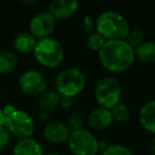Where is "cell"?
I'll use <instances>...</instances> for the list:
<instances>
[{"label":"cell","mask_w":155,"mask_h":155,"mask_svg":"<svg viewBox=\"0 0 155 155\" xmlns=\"http://www.w3.org/2000/svg\"><path fill=\"white\" fill-rule=\"evenodd\" d=\"M98 55L102 66L113 73L127 70L136 60L135 49L124 39L106 41Z\"/></svg>","instance_id":"6da1fadb"},{"label":"cell","mask_w":155,"mask_h":155,"mask_svg":"<svg viewBox=\"0 0 155 155\" xmlns=\"http://www.w3.org/2000/svg\"><path fill=\"white\" fill-rule=\"evenodd\" d=\"M96 31L106 41L124 39L130 28L129 21L122 14L116 11H104L95 20Z\"/></svg>","instance_id":"7a4b0ae2"},{"label":"cell","mask_w":155,"mask_h":155,"mask_svg":"<svg viewBox=\"0 0 155 155\" xmlns=\"http://www.w3.org/2000/svg\"><path fill=\"white\" fill-rule=\"evenodd\" d=\"M7 117L5 127L10 134L18 139L32 137L35 131V121L29 113L15 107L12 104H7L2 107Z\"/></svg>","instance_id":"3957f363"},{"label":"cell","mask_w":155,"mask_h":155,"mask_svg":"<svg viewBox=\"0 0 155 155\" xmlns=\"http://www.w3.org/2000/svg\"><path fill=\"white\" fill-rule=\"evenodd\" d=\"M55 91L61 97L74 98L80 95L86 86L84 72L77 67L64 68L55 78Z\"/></svg>","instance_id":"277c9868"},{"label":"cell","mask_w":155,"mask_h":155,"mask_svg":"<svg viewBox=\"0 0 155 155\" xmlns=\"http://www.w3.org/2000/svg\"><path fill=\"white\" fill-rule=\"evenodd\" d=\"M33 55L41 66L47 68H56L62 64L65 51L61 41L50 36L37 41L33 50Z\"/></svg>","instance_id":"5b68a950"},{"label":"cell","mask_w":155,"mask_h":155,"mask_svg":"<svg viewBox=\"0 0 155 155\" xmlns=\"http://www.w3.org/2000/svg\"><path fill=\"white\" fill-rule=\"evenodd\" d=\"M122 88L117 78L106 75L101 78L95 87V99L101 107L112 110L120 102Z\"/></svg>","instance_id":"8992f818"},{"label":"cell","mask_w":155,"mask_h":155,"mask_svg":"<svg viewBox=\"0 0 155 155\" xmlns=\"http://www.w3.org/2000/svg\"><path fill=\"white\" fill-rule=\"evenodd\" d=\"M73 155H97L99 153V140L87 129L72 131L67 141Z\"/></svg>","instance_id":"52a82bcc"},{"label":"cell","mask_w":155,"mask_h":155,"mask_svg":"<svg viewBox=\"0 0 155 155\" xmlns=\"http://www.w3.org/2000/svg\"><path fill=\"white\" fill-rule=\"evenodd\" d=\"M18 85L22 93L33 97H39L48 91V81L46 75L36 69H27L18 79Z\"/></svg>","instance_id":"ba28073f"},{"label":"cell","mask_w":155,"mask_h":155,"mask_svg":"<svg viewBox=\"0 0 155 155\" xmlns=\"http://www.w3.org/2000/svg\"><path fill=\"white\" fill-rule=\"evenodd\" d=\"M56 27V19L48 11L34 14L29 21V32L38 41L50 37Z\"/></svg>","instance_id":"9c48e42d"},{"label":"cell","mask_w":155,"mask_h":155,"mask_svg":"<svg viewBox=\"0 0 155 155\" xmlns=\"http://www.w3.org/2000/svg\"><path fill=\"white\" fill-rule=\"evenodd\" d=\"M43 134L44 137L49 142L61 144L68 141L71 131L66 124V122L58 120V119H51L50 121L46 122Z\"/></svg>","instance_id":"30bf717a"},{"label":"cell","mask_w":155,"mask_h":155,"mask_svg":"<svg viewBox=\"0 0 155 155\" xmlns=\"http://www.w3.org/2000/svg\"><path fill=\"white\" fill-rule=\"evenodd\" d=\"M80 3L77 0H53L49 3L48 12L56 20L68 19L77 13Z\"/></svg>","instance_id":"8fae6325"},{"label":"cell","mask_w":155,"mask_h":155,"mask_svg":"<svg viewBox=\"0 0 155 155\" xmlns=\"http://www.w3.org/2000/svg\"><path fill=\"white\" fill-rule=\"evenodd\" d=\"M114 119L112 116V112L107 108L98 106L89 112L86 118V123L94 131H103L110 127Z\"/></svg>","instance_id":"7c38bea8"},{"label":"cell","mask_w":155,"mask_h":155,"mask_svg":"<svg viewBox=\"0 0 155 155\" xmlns=\"http://www.w3.org/2000/svg\"><path fill=\"white\" fill-rule=\"evenodd\" d=\"M13 155H44V149L35 138H21L14 144Z\"/></svg>","instance_id":"4fadbf2b"},{"label":"cell","mask_w":155,"mask_h":155,"mask_svg":"<svg viewBox=\"0 0 155 155\" xmlns=\"http://www.w3.org/2000/svg\"><path fill=\"white\" fill-rule=\"evenodd\" d=\"M138 117L143 129L155 135V99L146 102L141 106Z\"/></svg>","instance_id":"5bb4252c"},{"label":"cell","mask_w":155,"mask_h":155,"mask_svg":"<svg viewBox=\"0 0 155 155\" xmlns=\"http://www.w3.org/2000/svg\"><path fill=\"white\" fill-rule=\"evenodd\" d=\"M37 39L29 31L19 32L13 41L14 49L19 53H33Z\"/></svg>","instance_id":"9a60e30c"},{"label":"cell","mask_w":155,"mask_h":155,"mask_svg":"<svg viewBox=\"0 0 155 155\" xmlns=\"http://www.w3.org/2000/svg\"><path fill=\"white\" fill-rule=\"evenodd\" d=\"M135 56L140 62L146 64L155 63V41H143L135 49Z\"/></svg>","instance_id":"2e32d148"},{"label":"cell","mask_w":155,"mask_h":155,"mask_svg":"<svg viewBox=\"0 0 155 155\" xmlns=\"http://www.w3.org/2000/svg\"><path fill=\"white\" fill-rule=\"evenodd\" d=\"M19 64L18 56L10 50H0V74L12 73Z\"/></svg>","instance_id":"e0dca14e"},{"label":"cell","mask_w":155,"mask_h":155,"mask_svg":"<svg viewBox=\"0 0 155 155\" xmlns=\"http://www.w3.org/2000/svg\"><path fill=\"white\" fill-rule=\"evenodd\" d=\"M61 96L56 91H46L38 97V107L41 110L51 112L60 106Z\"/></svg>","instance_id":"ac0fdd59"},{"label":"cell","mask_w":155,"mask_h":155,"mask_svg":"<svg viewBox=\"0 0 155 155\" xmlns=\"http://www.w3.org/2000/svg\"><path fill=\"white\" fill-rule=\"evenodd\" d=\"M114 121L118 123H127L131 118V110L125 103L119 102L116 106L110 110Z\"/></svg>","instance_id":"d6986e66"},{"label":"cell","mask_w":155,"mask_h":155,"mask_svg":"<svg viewBox=\"0 0 155 155\" xmlns=\"http://www.w3.org/2000/svg\"><path fill=\"white\" fill-rule=\"evenodd\" d=\"M66 124L68 125V127L70 129L71 132L78 131V130L85 129L86 120H85V117L79 110H72L67 116Z\"/></svg>","instance_id":"ffe728a7"},{"label":"cell","mask_w":155,"mask_h":155,"mask_svg":"<svg viewBox=\"0 0 155 155\" xmlns=\"http://www.w3.org/2000/svg\"><path fill=\"white\" fill-rule=\"evenodd\" d=\"M105 43H106V39L101 34H99L97 31L89 34L86 41L87 47L91 50H93V51H97V52H99L102 49V47H103Z\"/></svg>","instance_id":"44dd1931"},{"label":"cell","mask_w":155,"mask_h":155,"mask_svg":"<svg viewBox=\"0 0 155 155\" xmlns=\"http://www.w3.org/2000/svg\"><path fill=\"white\" fill-rule=\"evenodd\" d=\"M102 155H133V152L124 144L112 143L107 144V147L102 151Z\"/></svg>","instance_id":"7402d4cb"},{"label":"cell","mask_w":155,"mask_h":155,"mask_svg":"<svg viewBox=\"0 0 155 155\" xmlns=\"http://www.w3.org/2000/svg\"><path fill=\"white\" fill-rule=\"evenodd\" d=\"M124 41L131 46L132 48L136 49L140 44L143 41V35L142 32L138 29H131L127 33V37L124 38Z\"/></svg>","instance_id":"603a6c76"},{"label":"cell","mask_w":155,"mask_h":155,"mask_svg":"<svg viewBox=\"0 0 155 155\" xmlns=\"http://www.w3.org/2000/svg\"><path fill=\"white\" fill-rule=\"evenodd\" d=\"M11 142V134L7 127H0V151L5 150Z\"/></svg>","instance_id":"cb8c5ba5"},{"label":"cell","mask_w":155,"mask_h":155,"mask_svg":"<svg viewBox=\"0 0 155 155\" xmlns=\"http://www.w3.org/2000/svg\"><path fill=\"white\" fill-rule=\"evenodd\" d=\"M82 22H83V27H84L85 32L88 33V35L96 31V22L91 15H84L83 16V21Z\"/></svg>","instance_id":"d4e9b609"},{"label":"cell","mask_w":155,"mask_h":155,"mask_svg":"<svg viewBox=\"0 0 155 155\" xmlns=\"http://www.w3.org/2000/svg\"><path fill=\"white\" fill-rule=\"evenodd\" d=\"M60 106L64 110L67 108H70L72 106V98H68V97H62L61 98V103Z\"/></svg>","instance_id":"484cf974"},{"label":"cell","mask_w":155,"mask_h":155,"mask_svg":"<svg viewBox=\"0 0 155 155\" xmlns=\"http://www.w3.org/2000/svg\"><path fill=\"white\" fill-rule=\"evenodd\" d=\"M38 117H39V119H41V120L48 122V121L51 120L52 113L48 112V110H41V112H39V114H38Z\"/></svg>","instance_id":"4316f807"},{"label":"cell","mask_w":155,"mask_h":155,"mask_svg":"<svg viewBox=\"0 0 155 155\" xmlns=\"http://www.w3.org/2000/svg\"><path fill=\"white\" fill-rule=\"evenodd\" d=\"M5 123H7V117L2 108H0V127H5Z\"/></svg>","instance_id":"83f0119b"},{"label":"cell","mask_w":155,"mask_h":155,"mask_svg":"<svg viewBox=\"0 0 155 155\" xmlns=\"http://www.w3.org/2000/svg\"><path fill=\"white\" fill-rule=\"evenodd\" d=\"M151 150H152V152L155 154V136L153 137L152 142H151Z\"/></svg>","instance_id":"f1b7e54d"},{"label":"cell","mask_w":155,"mask_h":155,"mask_svg":"<svg viewBox=\"0 0 155 155\" xmlns=\"http://www.w3.org/2000/svg\"><path fill=\"white\" fill-rule=\"evenodd\" d=\"M44 155H62V154H60L58 152H55V151H49V152L45 153Z\"/></svg>","instance_id":"f546056e"},{"label":"cell","mask_w":155,"mask_h":155,"mask_svg":"<svg viewBox=\"0 0 155 155\" xmlns=\"http://www.w3.org/2000/svg\"><path fill=\"white\" fill-rule=\"evenodd\" d=\"M22 2H24L25 5H33V3H36L37 1H35V0H32V1H28V0H27V1H22Z\"/></svg>","instance_id":"4dcf8cb0"}]
</instances>
